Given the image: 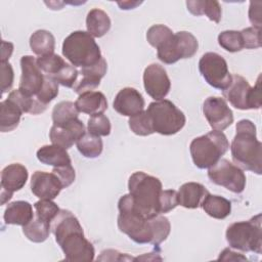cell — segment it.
Returning <instances> with one entry per match:
<instances>
[{
	"mask_svg": "<svg viewBox=\"0 0 262 262\" xmlns=\"http://www.w3.org/2000/svg\"><path fill=\"white\" fill-rule=\"evenodd\" d=\"M118 228L136 244L159 246L170 234L171 224L167 217L159 214L146 219L136 213L129 193L124 194L118 202Z\"/></svg>",
	"mask_w": 262,
	"mask_h": 262,
	"instance_id": "cell-1",
	"label": "cell"
},
{
	"mask_svg": "<svg viewBox=\"0 0 262 262\" xmlns=\"http://www.w3.org/2000/svg\"><path fill=\"white\" fill-rule=\"evenodd\" d=\"M51 231L67 261H92L95 250L85 237L78 218L69 210H60L51 222Z\"/></svg>",
	"mask_w": 262,
	"mask_h": 262,
	"instance_id": "cell-2",
	"label": "cell"
},
{
	"mask_svg": "<svg viewBox=\"0 0 262 262\" xmlns=\"http://www.w3.org/2000/svg\"><path fill=\"white\" fill-rule=\"evenodd\" d=\"M236 133L230 145L234 164L257 175L262 173V144L257 138L255 124L247 119L236 123Z\"/></svg>",
	"mask_w": 262,
	"mask_h": 262,
	"instance_id": "cell-3",
	"label": "cell"
},
{
	"mask_svg": "<svg viewBox=\"0 0 262 262\" xmlns=\"http://www.w3.org/2000/svg\"><path fill=\"white\" fill-rule=\"evenodd\" d=\"M128 190L136 213L146 219L160 214V196L163 185L159 178L142 171L134 172L129 177Z\"/></svg>",
	"mask_w": 262,
	"mask_h": 262,
	"instance_id": "cell-4",
	"label": "cell"
},
{
	"mask_svg": "<svg viewBox=\"0 0 262 262\" xmlns=\"http://www.w3.org/2000/svg\"><path fill=\"white\" fill-rule=\"evenodd\" d=\"M62 55L76 68H87L100 60L101 52L94 38L85 31L71 33L62 43Z\"/></svg>",
	"mask_w": 262,
	"mask_h": 262,
	"instance_id": "cell-5",
	"label": "cell"
},
{
	"mask_svg": "<svg viewBox=\"0 0 262 262\" xmlns=\"http://www.w3.org/2000/svg\"><path fill=\"white\" fill-rule=\"evenodd\" d=\"M229 148V142L222 131H210L192 139L189 151L193 164L199 169L214 166Z\"/></svg>",
	"mask_w": 262,
	"mask_h": 262,
	"instance_id": "cell-6",
	"label": "cell"
},
{
	"mask_svg": "<svg viewBox=\"0 0 262 262\" xmlns=\"http://www.w3.org/2000/svg\"><path fill=\"white\" fill-rule=\"evenodd\" d=\"M225 237L231 249L261 254V214L255 215L248 221H238L230 224L226 229Z\"/></svg>",
	"mask_w": 262,
	"mask_h": 262,
	"instance_id": "cell-7",
	"label": "cell"
},
{
	"mask_svg": "<svg viewBox=\"0 0 262 262\" xmlns=\"http://www.w3.org/2000/svg\"><path fill=\"white\" fill-rule=\"evenodd\" d=\"M146 112L150 118L154 132L161 135L170 136L178 133L186 122L183 112L168 99L150 102Z\"/></svg>",
	"mask_w": 262,
	"mask_h": 262,
	"instance_id": "cell-8",
	"label": "cell"
},
{
	"mask_svg": "<svg viewBox=\"0 0 262 262\" xmlns=\"http://www.w3.org/2000/svg\"><path fill=\"white\" fill-rule=\"evenodd\" d=\"M260 79L261 76L258 77L255 86L251 87L244 77L237 74L231 75V82L227 88L222 90V94L237 110H258L261 107Z\"/></svg>",
	"mask_w": 262,
	"mask_h": 262,
	"instance_id": "cell-9",
	"label": "cell"
},
{
	"mask_svg": "<svg viewBox=\"0 0 262 262\" xmlns=\"http://www.w3.org/2000/svg\"><path fill=\"white\" fill-rule=\"evenodd\" d=\"M199 48L198 39L187 31H180L168 39L157 49L158 58L166 63L172 64L182 58L192 57Z\"/></svg>",
	"mask_w": 262,
	"mask_h": 262,
	"instance_id": "cell-10",
	"label": "cell"
},
{
	"mask_svg": "<svg viewBox=\"0 0 262 262\" xmlns=\"http://www.w3.org/2000/svg\"><path fill=\"white\" fill-rule=\"evenodd\" d=\"M209 179L217 185L223 186L233 193L245 190L247 178L239 167L226 159H220L208 170Z\"/></svg>",
	"mask_w": 262,
	"mask_h": 262,
	"instance_id": "cell-11",
	"label": "cell"
},
{
	"mask_svg": "<svg viewBox=\"0 0 262 262\" xmlns=\"http://www.w3.org/2000/svg\"><path fill=\"white\" fill-rule=\"evenodd\" d=\"M199 71L204 80L213 88L224 90L231 82L226 60L216 52H207L199 61Z\"/></svg>",
	"mask_w": 262,
	"mask_h": 262,
	"instance_id": "cell-12",
	"label": "cell"
},
{
	"mask_svg": "<svg viewBox=\"0 0 262 262\" xmlns=\"http://www.w3.org/2000/svg\"><path fill=\"white\" fill-rule=\"evenodd\" d=\"M203 114L210 127L216 131H223L233 123V113L221 97L206 98L203 103Z\"/></svg>",
	"mask_w": 262,
	"mask_h": 262,
	"instance_id": "cell-13",
	"label": "cell"
},
{
	"mask_svg": "<svg viewBox=\"0 0 262 262\" xmlns=\"http://www.w3.org/2000/svg\"><path fill=\"white\" fill-rule=\"evenodd\" d=\"M21 76L18 89L31 97H35L41 90L45 74L37 64V58L32 55H24L20 58Z\"/></svg>",
	"mask_w": 262,
	"mask_h": 262,
	"instance_id": "cell-14",
	"label": "cell"
},
{
	"mask_svg": "<svg viewBox=\"0 0 262 262\" xmlns=\"http://www.w3.org/2000/svg\"><path fill=\"white\" fill-rule=\"evenodd\" d=\"M145 92L155 100L164 99L171 89V81L163 66L150 63L143 72Z\"/></svg>",
	"mask_w": 262,
	"mask_h": 262,
	"instance_id": "cell-15",
	"label": "cell"
},
{
	"mask_svg": "<svg viewBox=\"0 0 262 262\" xmlns=\"http://www.w3.org/2000/svg\"><path fill=\"white\" fill-rule=\"evenodd\" d=\"M27 168L19 164L13 163L6 166L1 172V205H5L13 195V192L21 189L28 180Z\"/></svg>",
	"mask_w": 262,
	"mask_h": 262,
	"instance_id": "cell-16",
	"label": "cell"
},
{
	"mask_svg": "<svg viewBox=\"0 0 262 262\" xmlns=\"http://www.w3.org/2000/svg\"><path fill=\"white\" fill-rule=\"evenodd\" d=\"M31 191L40 200H54L63 188L54 173L36 171L31 178Z\"/></svg>",
	"mask_w": 262,
	"mask_h": 262,
	"instance_id": "cell-17",
	"label": "cell"
},
{
	"mask_svg": "<svg viewBox=\"0 0 262 262\" xmlns=\"http://www.w3.org/2000/svg\"><path fill=\"white\" fill-rule=\"evenodd\" d=\"M85 132V126L78 118L63 126L52 125L49 131V138L52 144L68 149L72 147L74 143H77Z\"/></svg>",
	"mask_w": 262,
	"mask_h": 262,
	"instance_id": "cell-18",
	"label": "cell"
},
{
	"mask_svg": "<svg viewBox=\"0 0 262 262\" xmlns=\"http://www.w3.org/2000/svg\"><path fill=\"white\" fill-rule=\"evenodd\" d=\"M144 98L141 93L132 87L121 89L113 102L114 110L125 117L135 116L144 111Z\"/></svg>",
	"mask_w": 262,
	"mask_h": 262,
	"instance_id": "cell-19",
	"label": "cell"
},
{
	"mask_svg": "<svg viewBox=\"0 0 262 262\" xmlns=\"http://www.w3.org/2000/svg\"><path fill=\"white\" fill-rule=\"evenodd\" d=\"M106 70L107 64L103 57L95 64L81 69L79 71L80 78H78L72 89L79 95L87 91H93L99 86L100 80L106 74Z\"/></svg>",
	"mask_w": 262,
	"mask_h": 262,
	"instance_id": "cell-20",
	"label": "cell"
},
{
	"mask_svg": "<svg viewBox=\"0 0 262 262\" xmlns=\"http://www.w3.org/2000/svg\"><path fill=\"white\" fill-rule=\"evenodd\" d=\"M75 104L80 113L90 115V117L103 114L107 108L106 98L100 91H87L80 94Z\"/></svg>",
	"mask_w": 262,
	"mask_h": 262,
	"instance_id": "cell-21",
	"label": "cell"
},
{
	"mask_svg": "<svg viewBox=\"0 0 262 262\" xmlns=\"http://www.w3.org/2000/svg\"><path fill=\"white\" fill-rule=\"evenodd\" d=\"M209 193L208 189L198 182H186L177 191L178 204L186 209H196L204 198Z\"/></svg>",
	"mask_w": 262,
	"mask_h": 262,
	"instance_id": "cell-22",
	"label": "cell"
},
{
	"mask_svg": "<svg viewBox=\"0 0 262 262\" xmlns=\"http://www.w3.org/2000/svg\"><path fill=\"white\" fill-rule=\"evenodd\" d=\"M34 218L33 207L27 201L9 203L4 211L3 219L6 224L25 226Z\"/></svg>",
	"mask_w": 262,
	"mask_h": 262,
	"instance_id": "cell-23",
	"label": "cell"
},
{
	"mask_svg": "<svg viewBox=\"0 0 262 262\" xmlns=\"http://www.w3.org/2000/svg\"><path fill=\"white\" fill-rule=\"evenodd\" d=\"M58 95V83L49 75H45L41 90L34 97V107L31 115H39L45 112L47 105Z\"/></svg>",
	"mask_w": 262,
	"mask_h": 262,
	"instance_id": "cell-24",
	"label": "cell"
},
{
	"mask_svg": "<svg viewBox=\"0 0 262 262\" xmlns=\"http://www.w3.org/2000/svg\"><path fill=\"white\" fill-rule=\"evenodd\" d=\"M36 156L42 164L52 167H60L72 164V160L67 149L55 144L41 146L37 150Z\"/></svg>",
	"mask_w": 262,
	"mask_h": 262,
	"instance_id": "cell-25",
	"label": "cell"
},
{
	"mask_svg": "<svg viewBox=\"0 0 262 262\" xmlns=\"http://www.w3.org/2000/svg\"><path fill=\"white\" fill-rule=\"evenodd\" d=\"M201 207L205 213L215 219H225L231 213V203L227 199L210 192L202 201Z\"/></svg>",
	"mask_w": 262,
	"mask_h": 262,
	"instance_id": "cell-26",
	"label": "cell"
},
{
	"mask_svg": "<svg viewBox=\"0 0 262 262\" xmlns=\"http://www.w3.org/2000/svg\"><path fill=\"white\" fill-rule=\"evenodd\" d=\"M112 21L107 13L99 8L91 9L86 16L87 32L93 38L104 36L111 29Z\"/></svg>",
	"mask_w": 262,
	"mask_h": 262,
	"instance_id": "cell-27",
	"label": "cell"
},
{
	"mask_svg": "<svg viewBox=\"0 0 262 262\" xmlns=\"http://www.w3.org/2000/svg\"><path fill=\"white\" fill-rule=\"evenodd\" d=\"M187 10L195 15H206L215 24H219L221 20L222 10L218 1L214 0H190L186 1Z\"/></svg>",
	"mask_w": 262,
	"mask_h": 262,
	"instance_id": "cell-28",
	"label": "cell"
},
{
	"mask_svg": "<svg viewBox=\"0 0 262 262\" xmlns=\"http://www.w3.org/2000/svg\"><path fill=\"white\" fill-rule=\"evenodd\" d=\"M23 112L11 100L6 98L0 103V131L10 132L14 130L20 121Z\"/></svg>",
	"mask_w": 262,
	"mask_h": 262,
	"instance_id": "cell-29",
	"label": "cell"
},
{
	"mask_svg": "<svg viewBox=\"0 0 262 262\" xmlns=\"http://www.w3.org/2000/svg\"><path fill=\"white\" fill-rule=\"evenodd\" d=\"M30 47L39 57L53 54L55 38L52 33L47 30H37L30 37Z\"/></svg>",
	"mask_w": 262,
	"mask_h": 262,
	"instance_id": "cell-30",
	"label": "cell"
},
{
	"mask_svg": "<svg viewBox=\"0 0 262 262\" xmlns=\"http://www.w3.org/2000/svg\"><path fill=\"white\" fill-rule=\"evenodd\" d=\"M51 231V224L38 218L30 221L27 225L23 226V233L25 236L33 243H43L45 242Z\"/></svg>",
	"mask_w": 262,
	"mask_h": 262,
	"instance_id": "cell-31",
	"label": "cell"
},
{
	"mask_svg": "<svg viewBox=\"0 0 262 262\" xmlns=\"http://www.w3.org/2000/svg\"><path fill=\"white\" fill-rule=\"evenodd\" d=\"M76 145L79 152L88 159H95L99 157L103 149V142L101 138L89 132H85V134L77 141Z\"/></svg>",
	"mask_w": 262,
	"mask_h": 262,
	"instance_id": "cell-32",
	"label": "cell"
},
{
	"mask_svg": "<svg viewBox=\"0 0 262 262\" xmlns=\"http://www.w3.org/2000/svg\"><path fill=\"white\" fill-rule=\"evenodd\" d=\"M79 111L76 104L69 100H63L54 105L52 110L53 125L63 126L76 119H78Z\"/></svg>",
	"mask_w": 262,
	"mask_h": 262,
	"instance_id": "cell-33",
	"label": "cell"
},
{
	"mask_svg": "<svg viewBox=\"0 0 262 262\" xmlns=\"http://www.w3.org/2000/svg\"><path fill=\"white\" fill-rule=\"evenodd\" d=\"M218 44L228 52H238L244 49V41L241 31L227 30L218 35Z\"/></svg>",
	"mask_w": 262,
	"mask_h": 262,
	"instance_id": "cell-34",
	"label": "cell"
},
{
	"mask_svg": "<svg viewBox=\"0 0 262 262\" xmlns=\"http://www.w3.org/2000/svg\"><path fill=\"white\" fill-rule=\"evenodd\" d=\"M128 124L131 131L138 136H148L155 133L150 118L146 111H142L141 113L130 117Z\"/></svg>",
	"mask_w": 262,
	"mask_h": 262,
	"instance_id": "cell-35",
	"label": "cell"
},
{
	"mask_svg": "<svg viewBox=\"0 0 262 262\" xmlns=\"http://www.w3.org/2000/svg\"><path fill=\"white\" fill-rule=\"evenodd\" d=\"M173 32L165 25H154L146 32V40L156 49L173 36Z\"/></svg>",
	"mask_w": 262,
	"mask_h": 262,
	"instance_id": "cell-36",
	"label": "cell"
},
{
	"mask_svg": "<svg viewBox=\"0 0 262 262\" xmlns=\"http://www.w3.org/2000/svg\"><path fill=\"white\" fill-rule=\"evenodd\" d=\"M37 64L45 75L54 76L67 64V62L62 57L53 53L38 57Z\"/></svg>",
	"mask_w": 262,
	"mask_h": 262,
	"instance_id": "cell-37",
	"label": "cell"
},
{
	"mask_svg": "<svg viewBox=\"0 0 262 262\" xmlns=\"http://www.w3.org/2000/svg\"><path fill=\"white\" fill-rule=\"evenodd\" d=\"M87 130L89 133L96 136H107L111 133L112 125L110 119L103 114L91 116L88 119Z\"/></svg>",
	"mask_w": 262,
	"mask_h": 262,
	"instance_id": "cell-38",
	"label": "cell"
},
{
	"mask_svg": "<svg viewBox=\"0 0 262 262\" xmlns=\"http://www.w3.org/2000/svg\"><path fill=\"white\" fill-rule=\"evenodd\" d=\"M34 208L36 216L50 224L60 211L57 204L52 200H40L34 204Z\"/></svg>",
	"mask_w": 262,
	"mask_h": 262,
	"instance_id": "cell-39",
	"label": "cell"
},
{
	"mask_svg": "<svg viewBox=\"0 0 262 262\" xmlns=\"http://www.w3.org/2000/svg\"><path fill=\"white\" fill-rule=\"evenodd\" d=\"M52 77L61 86L67 88H73L79 78V71L73 64L67 63L56 75Z\"/></svg>",
	"mask_w": 262,
	"mask_h": 262,
	"instance_id": "cell-40",
	"label": "cell"
},
{
	"mask_svg": "<svg viewBox=\"0 0 262 262\" xmlns=\"http://www.w3.org/2000/svg\"><path fill=\"white\" fill-rule=\"evenodd\" d=\"M7 98L12 102H14L20 108L23 114H26V113L32 114V111L34 107V97L26 95L19 89H15L8 94Z\"/></svg>",
	"mask_w": 262,
	"mask_h": 262,
	"instance_id": "cell-41",
	"label": "cell"
},
{
	"mask_svg": "<svg viewBox=\"0 0 262 262\" xmlns=\"http://www.w3.org/2000/svg\"><path fill=\"white\" fill-rule=\"evenodd\" d=\"M241 33L244 41V48L256 49L261 47V30L250 27L243 29Z\"/></svg>",
	"mask_w": 262,
	"mask_h": 262,
	"instance_id": "cell-42",
	"label": "cell"
},
{
	"mask_svg": "<svg viewBox=\"0 0 262 262\" xmlns=\"http://www.w3.org/2000/svg\"><path fill=\"white\" fill-rule=\"evenodd\" d=\"M178 194L174 189L162 190L160 196V214L169 213L178 206Z\"/></svg>",
	"mask_w": 262,
	"mask_h": 262,
	"instance_id": "cell-43",
	"label": "cell"
},
{
	"mask_svg": "<svg viewBox=\"0 0 262 262\" xmlns=\"http://www.w3.org/2000/svg\"><path fill=\"white\" fill-rule=\"evenodd\" d=\"M52 173H54L59 178L63 188L69 187L75 181V178H76L75 169L72 166V164L60 166V167H53Z\"/></svg>",
	"mask_w": 262,
	"mask_h": 262,
	"instance_id": "cell-44",
	"label": "cell"
},
{
	"mask_svg": "<svg viewBox=\"0 0 262 262\" xmlns=\"http://www.w3.org/2000/svg\"><path fill=\"white\" fill-rule=\"evenodd\" d=\"M1 94L8 92L14 80V73L9 62H1Z\"/></svg>",
	"mask_w": 262,
	"mask_h": 262,
	"instance_id": "cell-45",
	"label": "cell"
},
{
	"mask_svg": "<svg viewBox=\"0 0 262 262\" xmlns=\"http://www.w3.org/2000/svg\"><path fill=\"white\" fill-rule=\"evenodd\" d=\"M261 6L262 3L260 1L257 2H250L249 7V19L254 28L261 30Z\"/></svg>",
	"mask_w": 262,
	"mask_h": 262,
	"instance_id": "cell-46",
	"label": "cell"
},
{
	"mask_svg": "<svg viewBox=\"0 0 262 262\" xmlns=\"http://www.w3.org/2000/svg\"><path fill=\"white\" fill-rule=\"evenodd\" d=\"M100 261H125V260H132L135 261V258L130 257L126 254H122L116 250H104L101 252L100 256L97 258Z\"/></svg>",
	"mask_w": 262,
	"mask_h": 262,
	"instance_id": "cell-47",
	"label": "cell"
},
{
	"mask_svg": "<svg viewBox=\"0 0 262 262\" xmlns=\"http://www.w3.org/2000/svg\"><path fill=\"white\" fill-rule=\"evenodd\" d=\"M218 260L220 261H247V257L241 253L232 251L230 248H225L219 255Z\"/></svg>",
	"mask_w": 262,
	"mask_h": 262,
	"instance_id": "cell-48",
	"label": "cell"
},
{
	"mask_svg": "<svg viewBox=\"0 0 262 262\" xmlns=\"http://www.w3.org/2000/svg\"><path fill=\"white\" fill-rule=\"evenodd\" d=\"M13 52V44L2 40L1 42V62H8L11 54Z\"/></svg>",
	"mask_w": 262,
	"mask_h": 262,
	"instance_id": "cell-49",
	"label": "cell"
},
{
	"mask_svg": "<svg viewBox=\"0 0 262 262\" xmlns=\"http://www.w3.org/2000/svg\"><path fill=\"white\" fill-rule=\"evenodd\" d=\"M142 2L138 1H123V2H118V5L121 7V9L128 10V9H133L136 6L140 5Z\"/></svg>",
	"mask_w": 262,
	"mask_h": 262,
	"instance_id": "cell-50",
	"label": "cell"
}]
</instances>
